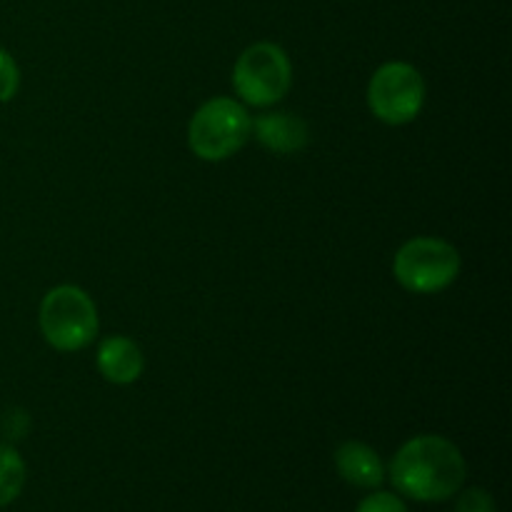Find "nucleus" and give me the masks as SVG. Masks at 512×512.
Returning a JSON list of instances; mask_svg holds the SVG:
<instances>
[{
  "mask_svg": "<svg viewBox=\"0 0 512 512\" xmlns=\"http://www.w3.org/2000/svg\"><path fill=\"white\" fill-rule=\"evenodd\" d=\"M468 465L453 440L418 435L393 455L388 478L400 495L418 503H443L465 483Z\"/></svg>",
  "mask_w": 512,
  "mask_h": 512,
  "instance_id": "nucleus-1",
  "label": "nucleus"
},
{
  "mask_svg": "<svg viewBox=\"0 0 512 512\" xmlns=\"http://www.w3.org/2000/svg\"><path fill=\"white\" fill-rule=\"evenodd\" d=\"M253 118L240 100L213 98L200 105L188 123V148L205 163H223L245 148Z\"/></svg>",
  "mask_w": 512,
  "mask_h": 512,
  "instance_id": "nucleus-2",
  "label": "nucleus"
},
{
  "mask_svg": "<svg viewBox=\"0 0 512 512\" xmlns=\"http://www.w3.org/2000/svg\"><path fill=\"white\" fill-rule=\"evenodd\" d=\"M40 333L50 348L78 353L98 335V308L78 285H58L40 303Z\"/></svg>",
  "mask_w": 512,
  "mask_h": 512,
  "instance_id": "nucleus-3",
  "label": "nucleus"
},
{
  "mask_svg": "<svg viewBox=\"0 0 512 512\" xmlns=\"http://www.w3.org/2000/svg\"><path fill=\"white\" fill-rule=\"evenodd\" d=\"M293 85V65L280 45L253 43L233 65V90L243 105L270 108L288 95Z\"/></svg>",
  "mask_w": 512,
  "mask_h": 512,
  "instance_id": "nucleus-4",
  "label": "nucleus"
},
{
  "mask_svg": "<svg viewBox=\"0 0 512 512\" xmlns=\"http://www.w3.org/2000/svg\"><path fill=\"white\" fill-rule=\"evenodd\" d=\"M393 275L413 295L443 293L458 280L460 253L443 238H413L395 253Z\"/></svg>",
  "mask_w": 512,
  "mask_h": 512,
  "instance_id": "nucleus-5",
  "label": "nucleus"
},
{
  "mask_svg": "<svg viewBox=\"0 0 512 512\" xmlns=\"http://www.w3.org/2000/svg\"><path fill=\"white\" fill-rule=\"evenodd\" d=\"M425 105V80L415 65L390 60L368 83V108L380 123L408 125Z\"/></svg>",
  "mask_w": 512,
  "mask_h": 512,
  "instance_id": "nucleus-6",
  "label": "nucleus"
},
{
  "mask_svg": "<svg viewBox=\"0 0 512 512\" xmlns=\"http://www.w3.org/2000/svg\"><path fill=\"white\" fill-rule=\"evenodd\" d=\"M255 140L275 155H293L308 145L310 130L300 115L285 110H270L253 120Z\"/></svg>",
  "mask_w": 512,
  "mask_h": 512,
  "instance_id": "nucleus-7",
  "label": "nucleus"
},
{
  "mask_svg": "<svg viewBox=\"0 0 512 512\" xmlns=\"http://www.w3.org/2000/svg\"><path fill=\"white\" fill-rule=\"evenodd\" d=\"M145 358L138 343L125 335H110L98 345V370L108 383L130 385L143 375Z\"/></svg>",
  "mask_w": 512,
  "mask_h": 512,
  "instance_id": "nucleus-8",
  "label": "nucleus"
},
{
  "mask_svg": "<svg viewBox=\"0 0 512 512\" xmlns=\"http://www.w3.org/2000/svg\"><path fill=\"white\" fill-rule=\"evenodd\" d=\"M335 468L345 483L363 490H375L385 480V465L370 445L360 440H348L335 450Z\"/></svg>",
  "mask_w": 512,
  "mask_h": 512,
  "instance_id": "nucleus-9",
  "label": "nucleus"
},
{
  "mask_svg": "<svg viewBox=\"0 0 512 512\" xmlns=\"http://www.w3.org/2000/svg\"><path fill=\"white\" fill-rule=\"evenodd\" d=\"M25 485V463L18 450L0 443V508L13 503Z\"/></svg>",
  "mask_w": 512,
  "mask_h": 512,
  "instance_id": "nucleus-10",
  "label": "nucleus"
},
{
  "mask_svg": "<svg viewBox=\"0 0 512 512\" xmlns=\"http://www.w3.org/2000/svg\"><path fill=\"white\" fill-rule=\"evenodd\" d=\"M20 70L13 55L0 48V103H10L18 95Z\"/></svg>",
  "mask_w": 512,
  "mask_h": 512,
  "instance_id": "nucleus-11",
  "label": "nucleus"
},
{
  "mask_svg": "<svg viewBox=\"0 0 512 512\" xmlns=\"http://www.w3.org/2000/svg\"><path fill=\"white\" fill-rule=\"evenodd\" d=\"M455 512H498V508L488 490L468 488L455 503Z\"/></svg>",
  "mask_w": 512,
  "mask_h": 512,
  "instance_id": "nucleus-12",
  "label": "nucleus"
},
{
  "mask_svg": "<svg viewBox=\"0 0 512 512\" xmlns=\"http://www.w3.org/2000/svg\"><path fill=\"white\" fill-rule=\"evenodd\" d=\"M355 512H408V505H405L398 495L378 490V493L368 495Z\"/></svg>",
  "mask_w": 512,
  "mask_h": 512,
  "instance_id": "nucleus-13",
  "label": "nucleus"
},
{
  "mask_svg": "<svg viewBox=\"0 0 512 512\" xmlns=\"http://www.w3.org/2000/svg\"><path fill=\"white\" fill-rule=\"evenodd\" d=\"M28 415L23 413V410H8V413H5V418H3V430H5V435H8V438H23L25 435V430H28Z\"/></svg>",
  "mask_w": 512,
  "mask_h": 512,
  "instance_id": "nucleus-14",
  "label": "nucleus"
}]
</instances>
